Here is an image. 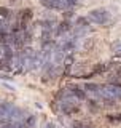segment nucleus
<instances>
[{
    "label": "nucleus",
    "mask_w": 121,
    "mask_h": 128,
    "mask_svg": "<svg viewBox=\"0 0 121 128\" xmlns=\"http://www.w3.org/2000/svg\"><path fill=\"white\" fill-rule=\"evenodd\" d=\"M88 19H89L91 24L104 26V24H107L108 19H110V13H108V10H105V8H96V10H91L89 11Z\"/></svg>",
    "instance_id": "obj_2"
},
{
    "label": "nucleus",
    "mask_w": 121,
    "mask_h": 128,
    "mask_svg": "<svg viewBox=\"0 0 121 128\" xmlns=\"http://www.w3.org/2000/svg\"><path fill=\"white\" fill-rule=\"evenodd\" d=\"M35 125V115H26L21 120V128H34Z\"/></svg>",
    "instance_id": "obj_7"
},
{
    "label": "nucleus",
    "mask_w": 121,
    "mask_h": 128,
    "mask_svg": "<svg viewBox=\"0 0 121 128\" xmlns=\"http://www.w3.org/2000/svg\"><path fill=\"white\" fill-rule=\"evenodd\" d=\"M11 109H13V104L11 102H0V120L6 118Z\"/></svg>",
    "instance_id": "obj_6"
},
{
    "label": "nucleus",
    "mask_w": 121,
    "mask_h": 128,
    "mask_svg": "<svg viewBox=\"0 0 121 128\" xmlns=\"http://www.w3.org/2000/svg\"><path fill=\"white\" fill-rule=\"evenodd\" d=\"M112 51H113L115 54H121V42H113V45H112Z\"/></svg>",
    "instance_id": "obj_9"
},
{
    "label": "nucleus",
    "mask_w": 121,
    "mask_h": 128,
    "mask_svg": "<svg viewBox=\"0 0 121 128\" xmlns=\"http://www.w3.org/2000/svg\"><path fill=\"white\" fill-rule=\"evenodd\" d=\"M108 120H110V122H121V114H112V115H108Z\"/></svg>",
    "instance_id": "obj_10"
},
{
    "label": "nucleus",
    "mask_w": 121,
    "mask_h": 128,
    "mask_svg": "<svg viewBox=\"0 0 121 128\" xmlns=\"http://www.w3.org/2000/svg\"><path fill=\"white\" fill-rule=\"evenodd\" d=\"M62 67H64V75L68 77L72 67H73V56H65V58H64V62H62Z\"/></svg>",
    "instance_id": "obj_5"
},
{
    "label": "nucleus",
    "mask_w": 121,
    "mask_h": 128,
    "mask_svg": "<svg viewBox=\"0 0 121 128\" xmlns=\"http://www.w3.org/2000/svg\"><path fill=\"white\" fill-rule=\"evenodd\" d=\"M94 43H96V40L92 38V37H88V38H83V42H81V48L84 51H89L92 46H94Z\"/></svg>",
    "instance_id": "obj_8"
},
{
    "label": "nucleus",
    "mask_w": 121,
    "mask_h": 128,
    "mask_svg": "<svg viewBox=\"0 0 121 128\" xmlns=\"http://www.w3.org/2000/svg\"><path fill=\"white\" fill-rule=\"evenodd\" d=\"M45 128H56V125H54V123H51V122H50V123H46V126H45Z\"/></svg>",
    "instance_id": "obj_11"
},
{
    "label": "nucleus",
    "mask_w": 121,
    "mask_h": 128,
    "mask_svg": "<svg viewBox=\"0 0 121 128\" xmlns=\"http://www.w3.org/2000/svg\"><path fill=\"white\" fill-rule=\"evenodd\" d=\"M45 8L48 10H60V11H67L73 6L75 0H40Z\"/></svg>",
    "instance_id": "obj_3"
},
{
    "label": "nucleus",
    "mask_w": 121,
    "mask_h": 128,
    "mask_svg": "<svg viewBox=\"0 0 121 128\" xmlns=\"http://www.w3.org/2000/svg\"><path fill=\"white\" fill-rule=\"evenodd\" d=\"M10 19H11V11L0 6V34H6L8 32V29H10Z\"/></svg>",
    "instance_id": "obj_4"
},
{
    "label": "nucleus",
    "mask_w": 121,
    "mask_h": 128,
    "mask_svg": "<svg viewBox=\"0 0 121 128\" xmlns=\"http://www.w3.org/2000/svg\"><path fill=\"white\" fill-rule=\"evenodd\" d=\"M59 109L65 115H73V114H78V112L81 110V106H80L78 99L64 98V99H59Z\"/></svg>",
    "instance_id": "obj_1"
},
{
    "label": "nucleus",
    "mask_w": 121,
    "mask_h": 128,
    "mask_svg": "<svg viewBox=\"0 0 121 128\" xmlns=\"http://www.w3.org/2000/svg\"><path fill=\"white\" fill-rule=\"evenodd\" d=\"M10 2H16V0H10Z\"/></svg>",
    "instance_id": "obj_12"
}]
</instances>
